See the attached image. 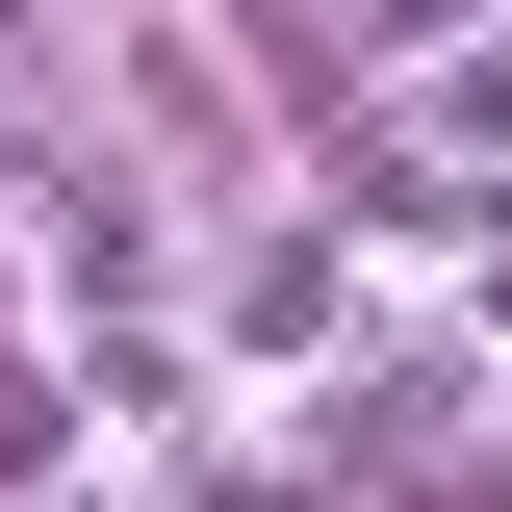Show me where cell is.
<instances>
[{
    "instance_id": "cell-3",
    "label": "cell",
    "mask_w": 512,
    "mask_h": 512,
    "mask_svg": "<svg viewBox=\"0 0 512 512\" xmlns=\"http://www.w3.org/2000/svg\"><path fill=\"white\" fill-rule=\"evenodd\" d=\"M436 128H487V154H512V26H461V77H436Z\"/></svg>"
},
{
    "instance_id": "cell-4",
    "label": "cell",
    "mask_w": 512,
    "mask_h": 512,
    "mask_svg": "<svg viewBox=\"0 0 512 512\" xmlns=\"http://www.w3.org/2000/svg\"><path fill=\"white\" fill-rule=\"evenodd\" d=\"M359 26H410V52H461V26H487V0H359Z\"/></svg>"
},
{
    "instance_id": "cell-1",
    "label": "cell",
    "mask_w": 512,
    "mask_h": 512,
    "mask_svg": "<svg viewBox=\"0 0 512 512\" xmlns=\"http://www.w3.org/2000/svg\"><path fill=\"white\" fill-rule=\"evenodd\" d=\"M333 410H359V461H384V487H410V461L461 436V359H359V384H333Z\"/></svg>"
},
{
    "instance_id": "cell-5",
    "label": "cell",
    "mask_w": 512,
    "mask_h": 512,
    "mask_svg": "<svg viewBox=\"0 0 512 512\" xmlns=\"http://www.w3.org/2000/svg\"><path fill=\"white\" fill-rule=\"evenodd\" d=\"M487 308H512V231H487Z\"/></svg>"
},
{
    "instance_id": "cell-2",
    "label": "cell",
    "mask_w": 512,
    "mask_h": 512,
    "mask_svg": "<svg viewBox=\"0 0 512 512\" xmlns=\"http://www.w3.org/2000/svg\"><path fill=\"white\" fill-rule=\"evenodd\" d=\"M308 333H333V256H308V231L231 256V359H308Z\"/></svg>"
}]
</instances>
